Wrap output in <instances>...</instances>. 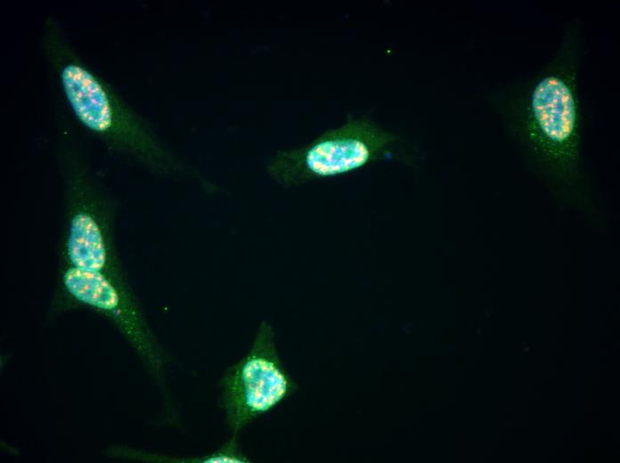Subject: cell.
<instances>
[{"label":"cell","mask_w":620,"mask_h":463,"mask_svg":"<svg viewBox=\"0 0 620 463\" xmlns=\"http://www.w3.org/2000/svg\"><path fill=\"white\" fill-rule=\"evenodd\" d=\"M41 45L69 111L86 132L151 173L190 175L200 180L207 189H215L164 143L111 84L85 62L53 16L44 22Z\"/></svg>","instance_id":"7a4b0ae2"},{"label":"cell","mask_w":620,"mask_h":463,"mask_svg":"<svg viewBox=\"0 0 620 463\" xmlns=\"http://www.w3.org/2000/svg\"><path fill=\"white\" fill-rule=\"evenodd\" d=\"M273 326L262 321L249 352L220 380L219 405L232 435L273 410L293 390L278 356Z\"/></svg>","instance_id":"277c9868"},{"label":"cell","mask_w":620,"mask_h":463,"mask_svg":"<svg viewBox=\"0 0 620 463\" xmlns=\"http://www.w3.org/2000/svg\"><path fill=\"white\" fill-rule=\"evenodd\" d=\"M583 53L582 24L571 20L551 59L534 74L493 91L490 102L524 165L551 197L602 224L604 210L584 158Z\"/></svg>","instance_id":"6da1fadb"},{"label":"cell","mask_w":620,"mask_h":463,"mask_svg":"<svg viewBox=\"0 0 620 463\" xmlns=\"http://www.w3.org/2000/svg\"><path fill=\"white\" fill-rule=\"evenodd\" d=\"M402 155L407 153L397 134L368 118H349L305 145L276 151L265 170L277 184L290 188Z\"/></svg>","instance_id":"3957f363"},{"label":"cell","mask_w":620,"mask_h":463,"mask_svg":"<svg viewBox=\"0 0 620 463\" xmlns=\"http://www.w3.org/2000/svg\"><path fill=\"white\" fill-rule=\"evenodd\" d=\"M63 284L77 301L103 312L117 313L121 304L118 288L102 274L67 268Z\"/></svg>","instance_id":"5b68a950"}]
</instances>
